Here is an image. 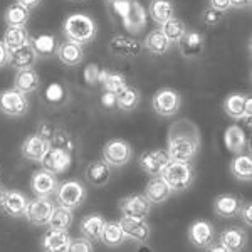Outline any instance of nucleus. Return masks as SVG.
<instances>
[{
    "mask_svg": "<svg viewBox=\"0 0 252 252\" xmlns=\"http://www.w3.org/2000/svg\"><path fill=\"white\" fill-rule=\"evenodd\" d=\"M202 136L198 126L190 120H178L170 126L166 135V153L170 160L192 161L198 155Z\"/></svg>",
    "mask_w": 252,
    "mask_h": 252,
    "instance_id": "f257e3e1",
    "label": "nucleus"
},
{
    "mask_svg": "<svg viewBox=\"0 0 252 252\" xmlns=\"http://www.w3.org/2000/svg\"><path fill=\"white\" fill-rule=\"evenodd\" d=\"M63 34L64 39L84 46V44H89L91 40H94L97 34V26L93 17L76 12V14H71L64 19Z\"/></svg>",
    "mask_w": 252,
    "mask_h": 252,
    "instance_id": "f03ea898",
    "label": "nucleus"
},
{
    "mask_svg": "<svg viewBox=\"0 0 252 252\" xmlns=\"http://www.w3.org/2000/svg\"><path fill=\"white\" fill-rule=\"evenodd\" d=\"M111 10H115L121 19V24L129 34L138 35L145 31L146 27V19H148V12L138 0H131V2H123L116 3V5L109 7Z\"/></svg>",
    "mask_w": 252,
    "mask_h": 252,
    "instance_id": "7ed1b4c3",
    "label": "nucleus"
},
{
    "mask_svg": "<svg viewBox=\"0 0 252 252\" xmlns=\"http://www.w3.org/2000/svg\"><path fill=\"white\" fill-rule=\"evenodd\" d=\"M161 178L166 182V185L172 189V192H184L190 189L195 180V170L190 161H177L170 160L168 165L161 172Z\"/></svg>",
    "mask_w": 252,
    "mask_h": 252,
    "instance_id": "20e7f679",
    "label": "nucleus"
},
{
    "mask_svg": "<svg viewBox=\"0 0 252 252\" xmlns=\"http://www.w3.org/2000/svg\"><path fill=\"white\" fill-rule=\"evenodd\" d=\"M54 197H56L58 205H63V207L71 209V210H76L78 207H81L84 202H86L88 189L84 187L83 182L72 178V180H67V182L59 184L58 192H56Z\"/></svg>",
    "mask_w": 252,
    "mask_h": 252,
    "instance_id": "39448f33",
    "label": "nucleus"
},
{
    "mask_svg": "<svg viewBox=\"0 0 252 252\" xmlns=\"http://www.w3.org/2000/svg\"><path fill=\"white\" fill-rule=\"evenodd\" d=\"M0 113L10 118H22L29 113L27 94L20 93L14 86L0 93Z\"/></svg>",
    "mask_w": 252,
    "mask_h": 252,
    "instance_id": "423d86ee",
    "label": "nucleus"
},
{
    "mask_svg": "<svg viewBox=\"0 0 252 252\" xmlns=\"http://www.w3.org/2000/svg\"><path fill=\"white\" fill-rule=\"evenodd\" d=\"M182 96L172 88H161L152 97V108L158 116L172 118L180 111Z\"/></svg>",
    "mask_w": 252,
    "mask_h": 252,
    "instance_id": "0eeeda50",
    "label": "nucleus"
},
{
    "mask_svg": "<svg viewBox=\"0 0 252 252\" xmlns=\"http://www.w3.org/2000/svg\"><path fill=\"white\" fill-rule=\"evenodd\" d=\"M103 160L111 166V168H121L126 166L133 158V148L128 141L113 138L104 143L103 146Z\"/></svg>",
    "mask_w": 252,
    "mask_h": 252,
    "instance_id": "6e6552de",
    "label": "nucleus"
},
{
    "mask_svg": "<svg viewBox=\"0 0 252 252\" xmlns=\"http://www.w3.org/2000/svg\"><path fill=\"white\" fill-rule=\"evenodd\" d=\"M35 133L42 136L49 143V146L67 150L69 153H72V150H74V138H72L71 133L59 128V126H54L52 123L42 121V123L37 125V131Z\"/></svg>",
    "mask_w": 252,
    "mask_h": 252,
    "instance_id": "1a4fd4ad",
    "label": "nucleus"
},
{
    "mask_svg": "<svg viewBox=\"0 0 252 252\" xmlns=\"http://www.w3.org/2000/svg\"><path fill=\"white\" fill-rule=\"evenodd\" d=\"M223 111L232 120H244L247 125H251L252 99L242 93H232L223 99Z\"/></svg>",
    "mask_w": 252,
    "mask_h": 252,
    "instance_id": "9d476101",
    "label": "nucleus"
},
{
    "mask_svg": "<svg viewBox=\"0 0 252 252\" xmlns=\"http://www.w3.org/2000/svg\"><path fill=\"white\" fill-rule=\"evenodd\" d=\"M108 51H109V54H113L115 58L133 59L141 54L143 46H141L140 40H136L135 37L116 34V35H113L111 40L108 42Z\"/></svg>",
    "mask_w": 252,
    "mask_h": 252,
    "instance_id": "9b49d317",
    "label": "nucleus"
},
{
    "mask_svg": "<svg viewBox=\"0 0 252 252\" xmlns=\"http://www.w3.org/2000/svg\"><path fill=\"white\" fill-rule=\"evenodd\" d=\"M72 155L67 150L63 148H54V146H49L46 155L42 157V160L39 161L40 168L47 170V172L54 175H63L71 168Z\"/></svg>",
    "mask_w": 252,
    "mask_h": 252,
    "instance_id": "f8f14e48",
    "label": "nucleus"
},
{
    "mask_svg": "<svg viewBox=\"0 0 252 252\" xmlns=\"http://www.w3.org/2000/svg\"><path fill=\"white\" fill-rule=\"evenodd\" d=\"M52 209H54L52 198L35 197L34 200H29V205H27V210H26V214H24V217L35 227H47Z\"/></svg>",
    "mask_w": 252,
    "mask_h": 252,
    "instance_id": "ddd939ff",
    "label": "nucleus"
},
{
    "mask_svg": "<svg viewBox=\"0 0 252 252\" xmlns=\"http://www.w3.org/2000/svg\"><path fill=\"white\" fill-rule=\"evenodd\" d=\"M59 182L56 178L54 173L47 172V170L40 168L35 170L31 177V190L35 197H46V198H52L58 192Z\"/></svg>",
    "mask_w": 252,
    "mask_h": 252,
    "instance_id": "4468645a",
    "label": "nucleus"
},
{
    "mask_svg": "<svg viewBox=\"0 0 252 252\" xmlns=\"http://www.w3.org/2000/svg\"><path fill=\"white\" fill-rule=\"evenodd\" d=\"M170 157L166 153V150L157 148V150H148V152H143L138 158V165L143 170L146 175L150 177H157V175H161L163 168L168 165Z\"/></svg>",
    "mask_w": 252,
    "mask_h": 252,
    "instance_id": "2eb2a0df",
    "label": "nucleus"
},
{
    "mask_svg": "<svg viewBox=\"0 0 252 252\" xmlns=\"http://www.w3.org/2000/svg\"><path fill=\"white\" fill-rule=\"evenodd\" d=\"M120 212L126 217L146 219L152 212V202L145 197V193H133L120 200Z\"/></svg>",
    "mask_w": 252,
    "mask_h": 252,
    "instance_id": "dca6fc26",
    "label": "nucleus"
},
{
    "mask_svg": "<svg viewBox=\"0 0 252 252\" xmlns=\"http://www.w3.org/2000/svg\"><path fill=\"white\" fill-rule=\"evenodd\" d=\"M177 46H178V51H180L182 58L198 59L204 54L205 37H204V34L198 31H187Z\"/></svg>",
    "mask_w": 252,
    "mask_h": 252,
    "instance_id": "f3484780",
    "label": "nucleus"
},
{
    "mask_svg": "<svg viewBox=\"0 0 252 252\" xmlns=\"http://www.w3.org/2000/svg\"><path fill=\"white\" fill-rule=\"evenodd\" d=\"M189 241L198 249H207L215 242L214 223L209 220H195L189 227Z\"/></svg>",
    "mask_w": 252,
    "mask_h": 252,
    "instance_id": "a211bd4d",
    "label": "nucleus"
},
{
    "mask_svg": "<svg viewBox=\"0 0 252 252\" xmlns=\"http://www.w3.org/2000/svg\"><path fill=\"white\" fill-rule=\"evenodd\" d=\"M118 222H120L121 229L125 230V234L128 239L136 241V242H148L152 229H150V223L146 222V219L126 217V215H123Z\"/></svg>",
    "mask_w": 252,
    "mask_h": 252,
    "instance_id": "6ab92c4d",
    "label": "nucleus"
},
{
    "mask_svg": "<svg viewBox=\"0 0 252 252\" xmlns=\"http://www.w3.org/2000/svg\"><path fill=\"white\" fill-rule=\"evenodd\" d=\"M47 150H49L47 141L40 135H37V133H32L20 145V155H22L24 160L39 163L42 160V157L46 155Z\"/></svg>",
    "mask_w": 252,
    "mask_h": 252,
    "instance_id": "aec40b11",
    "label": "nucleus"
},
{
    "mask_svg": "<svg viewBox=\"0 0 252 252\" xmlns=\"http://www.w3.org/2000/svg\"><path fill=\"white\" fill-rule=\"evenodd\" d=\"M56 56L64 66L67 67H76L83 63L84 59V49L81 44H76L72 40L64 39L63 42L58 44L56 47Z\"/></svg>",
    "mask_w": 252,
    "mask_h": 252,
    "instance_id": "412c9836",
    "label": "nucleus"
},
{
    "mask_svg": "<svg viewBox=\"0 0 252 252\" xmlns=\"http://www.w3.org/2000/svg\"><path fill=\"white\" fill-rule=\"evenodd\" d=\"M172 189L166 185V182L161 178V175L150 177L148 184L145 187V197L152 202V205H160L172 197Z\"/></svg>",
    "mask_w": 252,
    "mask_h": 252,
    "instance_id": "4be33fe9",
    "label": "nucleus"
},
{
    "mask_svg": "<svg viewBox=\"0 0 252 252\" xmlns=\"http://www.w3.org/2000/svg\"><path fill=\"white\" fill-rule=\"evenodd\" d=\"M69 244H71V237L66 230H56L51 227L40 239V246L47 252H69Z\"/></svg>",
    "mask_w": 252,
    "mask_h": 252,
    "instance_id": "5701e85b",
    "label": "nucleus"
},
{
    "mask_svg": "<svg viewBox=\"0 0 252 252\" xmlns=\"http://www.w3.org/2000/svg\"><path fill=\"white\" fill-rule=\"evenodd\" d=\"M84 178L91 187H104L111 180V166L104 160H94L86 166Z\"/></svg>",
    "mask_w": 252,
    "mask_h": 252,
    "instance_id": "b1692460",
    "label": "nucleus"
},
{
    "mask_svg": "<svg viewBox=\"0 0 252 252\" xmlns=\"http://www.w3.org/2000/svg\"><path fill=\"white\" fill-rule=\"evenodd\" d=\"M40 76L37 74L34 67L29 69H19L14 76V88L19 89L24 94H32V93L40 89Z\"/></svg>",
    "mask_w": 252,
    "mask_h": 252,
    "instance_id": "393cba45",
    "label": "nucleus"
},
{
    "mask_svg": "<svg viewBox=\"0 0 252 252\" xmlns=\"http://www.w3.org/2000/svg\"><path fill=\"white\" fill-rule=\"evenodd\" d=\"M223 143H225V148L229 150L230 153H234V155H239V153L246 152V148L249 146L246 131H244V128L239 125L227 126L225 133H223Z\"/></svg>",
    "mask_w": 252,
    "mask_h": 252,
    "instance_id": "a878e982",
    "label": "nucleus"
},
{
    "mask_svg": "<svg viewBox=\"0 0 252 252\" xmlns=\"http://www.w3.org/2000/svg\"><path fill=\"white\" fill-rule=\"evenodd\" d=\"M241 198L235 197L232 193H222L219 197H215L214 200V212L215 215L222 219H232L239 214L241 210Z\"/></svg>",
    "mask_w": 252,
    "mask_h": 252,
    "instance_id": "bb28decb",
    "label": "nucleus"
},
{
    "mask_svg": "<svg viewBox=\"0 0 252 252\" xmlns=\"http://www.w3.org/2000/svg\"><path fill=\"white\" fill-rule=\"evenodd\" d=\"M37 59H39V54L35 52L32 42H29V44H26V46H22V47H19L10 52L9 66L15 67V71H19V69H29V67L35 66Z\"/></svg>",
    "mask_w": 252,
    "mask_h": 252,
    "instance_id": "cd10ccee",
    "label": "nucleus"
},
{
    "mask_svg": "<svg viewBox=\"0 0 252 252\" xmlns=\"http://www.w3.org/2000/svg\"><path fill=\"white\" fill-rule=\"evenodd\" d=\"M247 234L246 230L239 229V227H229V229L222 230L219 235V244L227 252H239L246 247Z\"/></svg>",
    "mask_w": 252,
    "mask_h": 252,
    "instance_id": "c85d7f7f",
    "label": "nucleus"
},
{
    "mask_svg": "<svg viewBox=\"0 0 252 252\" xmlns=\"http://www.w3.org/2000/svg\"><path fill=\"white\" fill-rule=\"evenodd\" d=\"M27 205H29V198L26 197V193L19 192V190H9L2 210L9 215V217L17 219V217H24V214H26V210H27Z\"/></svg>",
    "mask_w": 252,
    "mask_h": 252,
    "instance_id": "c756f323",
    "label": "nucleus"
},
{
    "mask_svg": "<svg viewBox=\"0 0 252 252\" xmlns=\"http://www.w3.org/2000/svg\"><path fill=\"white\" fill-rule=\"evenodd\" d=\"M148 15L152 17V20L158 26L165 24L166 20H170L172 17H175V3L172 0H150L148 3Z\"/></svg>",
    "mask_w": 252,
    "mask_h": 252,
    "instance_id": "7c9ffc66",
    "label": "nucleus"
},
{
    "mask_svg": "<svg viewBox=\"0 0 252 252\" xmlns=\"http://www.w3.org/2000/svg\"><path fill=\"white\" fill-rule=\"evenodd\" d=\"M104 223H106V220H104V217L101 214H89L81 220L79 232L81 235L88 237L89 241H99Z\"/></svg>",
    "mask_w": 252,
    "mask_h": 252,
    "instance_id": "2f4dec72",
    "label": "nucleus"
},
{
    "mask_svg": "<svg viewBox=\"0 0 252 252\" xmlns=\"http://www.w3.org/2000/svg\"><path fill=\"white\" fill-rule=\"evenodd\" d=\"M141 46L153 56H165L172 49V42L165 37L160 29H153L148 32V35L145 37Z\"/></svg>",
    "mask_w": 252,
    "mask_h": 252,
    "instance_id": "473e14b6",
    "label": "nucleus"
},
{
    "mask_svg": "<svg viewBox=\"0 0 252 252\" xmlns=\"http://www.w3.org/2000/svg\"><path fill=\"white\" fill-rule=\"evenodd\" d=\"M230 173L235 180L239 182H249L252 180V158L251 153H239L230 161Z\"/></svg>",
    "mask_w": 252,
    "mask_h": 252,
    "instance_id": "72a5a7b5",
    "label": "nucleus"
},
{
    "mask_svg": "<svg viewBox=\"0 0 252 252\" xmlns=\"http://www.w3.org/2000/svg\"><path fill=\"white\" fill-rule=\"evenodd\" d=\"M141 103V93L140 89L135 86H125L120 93L116 94V104L120 111L129 113L135 111V109L140 106Z\"/></svg>",
    "mask_w": 252,
    "mask_h": 252,
    "instance_id": "f704fd0d",
    "label": "nucleus"
},
{
    "mask_svg": "<svg viewBox=\"0 0 252 252\" xmlns=\"http://www.w3.org/2000/svg\"><path fill=\"white\" fill-rule=\"evenodd\" d=\"M31 17V10L14 2L3 12V22L7 27H27Z\"/></svg>",
    "mask_w": 252,
    "mask_h": 252,
    "instance_id": "c9c22d12",
    "label": "nucleus"
},
{
    "mask_svg": "<svg viewBox=\"0 0 252 252\" xmlns=\"http://www.w3.org/2000/svg\"><path fill=\"white\" fill-rule=\"evenodd\" d=\"M2 42L5 44V47L9 51H15V49L26 46L31 42V34L27 31V27H7L3 32Z\"/></svg>",
    "mask_w": 252,
    "mask_h": 252,
    "instance_id": "e433bc0d",
    "label": "nucleus"
},
{
    "mask_svg": "<svg viewBox=\"0 0 252 252\" xmlns=\"http://www.w3.org/2000/svg\"><path fill=\"white\" fill-rule=\"evenodd\" d=\"M99 86L103 88V91L115 93V94H118V93H120L125 86H128V83H126V78L121 74V72L101 69V72H99Z\"/></svg>",
    "mask_w": 252,
    "mask_h": 252,
    "instance_id": "4c0bfd02",
    "label": "nucleus"
},
{
    "mask_svg": "<svg viewBox=\"0 0 252 252\" xmlns=\"http://www.w3.org/2000/svg\"><path fill=\"white\" fill-rule=\"evenodd\" d=\"M99 241L108 247H118L128 241V237H126L125 230L121 229L120 222H106L103 227Z\"/></svg>",
    "mask_w": 252,
    "mask_h": 252,
    "instance_id": "58836bf2",
    "label": "nucleus"
},
{
    "mask_svg": "<svg viewBox=\"0 0 252 252\" xmlns=\"http://www.w3.org/2000/svg\"><path fill=\"white\" fill-rule=\"evenodd\" d=\"M72 222H74V210L66 209V207H63V205H58L52 209L47 227L56 229V230H66L67 232L69 227L72 225Z\"/></svg>",
    "mask_w": 252,
    "mask_h": 252,
    "instance_id": "ea45409f",
    "label": "nucleus"
},
{
    "mask_svg": "<svg viewBox=\"0 0 252 252\" xmlns=\"http://www.w3.org/2000/svg\"><path fill=\"white\" fill-rule=\"evenodd\" d=\"M160 31L163 32V35L172 44H178L180 42V39L184 37V34L187 32V26H185L184 20H180L177 15H175V17H172L170 20H166L165 24H161Z\"/></svg>",
    "mask_w": 252,
    "mask_h": 252,
    "instance_id": "a19ab883",
    "label": "nucleus"
},
{
    "mask_svg": "<svg viewBox=\"0 0 252 252\" xmlns=\"http://www.w3.org/2000/svg\"><path fill=\"white\" fill-rule=\"evenodd\" d=\"M31 42L34 46L35 52L39 54V58H51V56L56 54V39L49 34H42L37 35V37H31Z\"/></svg>",
    "mask_w": 252,
    "mask_h": 252,
    "instance_id": "79ce46f5",
    "label": "nucleus"
},
{
    "mask_svg": "<svg viewBox=\"0 0 252 252\" xmlns=\"http://www.w3.org/2000/svg\"><path fill=\"white\" fill-rule=\"evenodd\" d=\"M223 15H225V12L212 9V7H207V9L202 12V24L207 27H217L223 20Z\"/></svg>",
    "mask_w": 252,
    "mask_h": 252,
    "instance_id": "37998d69",
    "label": "nucleus"
},
{
    "mask_svg": "<svg viewBox=\"0 0 252 252\" xmlns=\"http://www.w3.org/2000/svg\"><path fill=\"white\" fill-rule=\"evenodd\" d=\"M99 72H101V69H99V66H97V64H94V63L88 64V66L84 67L83 78H84V81H86V84H88L89 88L99 86Z\"/></svg>",
    "mask_w": 252,
    "mask_h": 252,
    "instance_id": "c03bdc74",
    "label": "nucleus"
},
{
    "mask_svg": "<svg viewBox=\"0 0 252 252\" xmlns=\"http://www.w3.org/2000/svg\"><path fill=\"white\" fill-rule=\"evenodd\" d=\"M93 251H94L93 241H89V239L84 237V235L71 239V244H69V252H93Z\"/></svg>",
    "mask_w": 252,
    "mask_h": 252,
    "instance_id": "a18cd8bd",
    "label": "nucleus"
},
{
    "mask_svg": "<svg viewBox=\"0 0 252 252\" xmlns=\"http://www.w3.org/2000/svg\"><path fill=\"white\" fill-rule=\"evenodd\" d=\"M101 106L109 109V111H115L118 109V104H116V94L115 93H108V91H103L101 94Z\"/></svg>",
    "mask_w": 252,
    "mask_h": 252,
    "instance_id": "49530a36",
    "label": "nucleus"
},
{
    "mask_svg": "<svg viewBox=\"0 0 252 252\" xmlns=\"http://www.w3.org/2000/svg\"><path fill=\"white\" fill-rule=\"evenodd\" d=\"M237 215H241L242 222L246 223L247 227H252V205L249 204V202L241 205V210H239Z\"/></svg>",
    "mask_w": 252,
    "mask_h": 252,
    "instance_id": "de8ad7c7",
    "label": "nucleus"
},
{
    "mask_svg": "<svg viewBox=\"0 0 252 252\" xmlns=\"http://www.w3.org/2000/svg\"><path fill=\"white\" fill-rule=\"evenodd\" d=\"M10 63V51L5 47V44L0 40V69L9 66Z\"/></svg>",
    "mask_w": 252,
    "mask_h": 252,
    "instance_id": "09e8293b",
    "label": "nucleus"
},
{
    "mask_svg": "<svg viewBox=\"0 0 252 252\" xmlns=\"http://www.w3.org/2000/svg\"><path fill=\"white\" fill-rule=\"evenodd\" d=\"M209 7L217 9V10H222V12H227L229 9H232L230 0H209Z\"/></svg>",
    "mask_w": 252,
    "mask_h": 252,
    "instance_id": "8fccbe9b",
    "label": "nucleus"
},
{
    "mask_svg": "<svg viewBox=\"0 0 252 252\" xmlns=\"http://www.w3.org/2000/svg\"><path fill=\"white\" fill-rule=\"evenodd\" d=\"M17 3H20L22 7H26V9H29V10H32V9H37V7L40 5V2L42 0H15Z\"/></svg>",
    "mask_w": 252,
    "mask_h": 252,
    "instance_id": "3c124183",
    "label": "nucleus"
},
{
    "mask_svg": "<svg viewBox=\"0 0 252 252\" xmlns=\"http://www.w3.org/2000/svg\"><path fill=\"white\" fill-rule=\"evenodd\" d=\"M230 5L235 9H249L251 0H230Z\"/></svg>",
    "mask_w": 252,
    "mask_h": 252,
    "instance_id": "603ef678",
    "label": "nucleus"
},
{
    "mask_svg": "<svg viewBox=\"0 0 252 252\" xmlns=\"http://www.w3.org/2000/svg\"><path fill=\"white\" fill-rule=\"evenodd\" d=\"M7 192H9V190H7L3 185H0V210H2V207H3V202H5Z\"/></svg>",
    "mask_w": 252,
    "mask_h": 252,
    "instance_id": "864d4df0",
    "label": "nucleus"
},
{
    "mask_svg": "<svg viewBox=\"0 0 252 252\" xmlns=\"http://www.w3.org/2000/svg\"><path fill=\"white\" fill-rule=\"evenodd\" d=\"M123 2H131V0H106L108 7H113V5H116V3H123Z\"/></svg>",
    "mask_w": 252,
    "mask_h": 252,
    "instance_id": "5fc2aeb1",
    "label": "nucleus"
},
{
    "mask_svg": "<svg viewBox=\"0 0 252 252\" xmlns=\"http://www.w3.org/2000/svg\"><path fill=\"white\" fill-rule=\"evenodd\" d=\"M72 2H81V0H72Z\"/></svg>",
    "mask_w": 252,
    "mask_h": 252,
    "instance_id": "6e6d98bb",
    "label": "nucleus"
}]
</instances>
